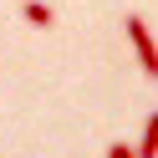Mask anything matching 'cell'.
<instances>
[{
    "label": "cell",
    "mask_w": 158,
    "mask_h": 158,
    "mask_svg": "<svg viewBox=\"0 0 158 158\" xmlns=\"http://www.w3.org/2000/svg\"><path fill=\"white\" fill-rule=\"evenodd\" d=\"M127 41H133V51H138V66L158 82V41H153V31H148L143 15H127Z\"/></svg>",
    "instance_id": "1"
},
{
    "label": "cell",
    "mask_w": 158,
    "mask_h": 158,
    "mask_svg": "<svg viewBox=\"0 0 158 158\" xmlns=\"http://www.w3.org/2000/svg\"><path fill=\"white\" fill-rule=\"evenodd\" d=\"M21 15L36 26V31H51V26H56V10L46 5V0H21Z\"/></svg>",
    "instance_id": "2"
},
{
    "label": "cell",
    "mask_w": 158,
    "mask_h": 158,
    "mask_svg": "<svg viewBox=\"0 0 158 158\" xmlns=\"http://www.w3.org/2000/svg\"><path fill=\"white\" fill-rule=\"evenodd\" d=\"M133 158H158V107L148 112V123H143V138H138Z\"/></svg>",
    "instance_id": "3"
},
{
    "label": "cell",
    "mask_w": 158,
    "mask_h": 158,
    "mask_svg": "<svg viewBox=\"0 0 158 158\" xmlns=\"http://www.w3.org/2000/svg\"><path fill=\"white\" fill-rule=\"evenodd\" d=\"M107 158H133V148H127V143H112V148H107Z\"/></svg>",
    "instance_id": "4"
}]
</instances>
